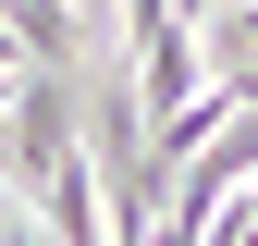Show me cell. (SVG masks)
Segmentation results:
<instances>
[{
  "label": "cell",
  "instance_id": "cell-1",
  "mask_svg": "<svg viewBox=\"0 0 258 246\" xmlns=\"http://www.w3.org/2000/svg\"><path fill=\"white\" fill-rule=\"evenodd\" d=\"M74 160H86V86L49 74V61H25L13 74V148H0V172H13L25 197H49Z\"/></svg>",
  "mask_w": 258,
  "mask_h": 246
},
{
  "label": "cell",
  "instance_id": "cell-2",
  "mask_svg": "<svg viewBox=\"0 0 258 246\" xmlns=\"http://www.w3.org/2000/svg\"><path fill=\"white\" fill-rule=\"evenodd\" d=\"M197 49H209V86H221V99H246V111H258V0H221Z\"/></svg>",
  "mask_w": 258,
  "mask_h": 246
},
{
  "label": "cell",
  "instance_id": "cell-3",
  "mask_svg": "<svg viewBox=\"0 0 258 246\" xmlns=\"http://www.w3.org/2000/svg\"><path fill=\"white\" fill-rule=\"evenodd\" d=\"M0 37L49 74H74V0H0Z\"/></svg>",
  "mask_w": 258,
  "mask_h": 246
},
{
  "label": "cell",
  "instance_id": "cell-4",
  "mask_svg": "<svg viewBox=\"0 0 258 246\" xmlns=\"http://www.w3.org/2000/svg\"><path fill=\"white\" fill-rule=\"evenodd\" d=\"M160 13H172V25H197V37H209V13H221V0H160Z\"/></svg>",
  "mask_w": 258,
  "mask_h": 246
}]
</instances>
